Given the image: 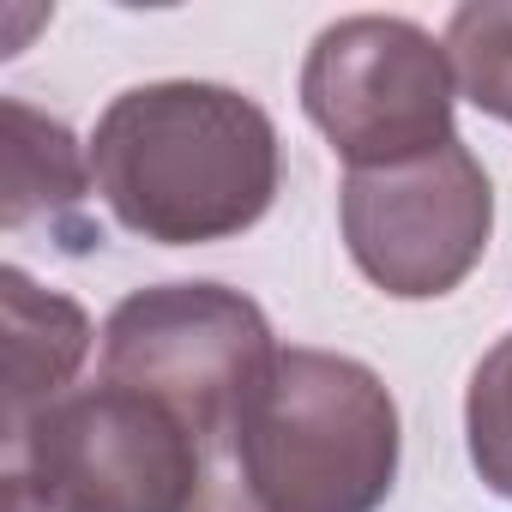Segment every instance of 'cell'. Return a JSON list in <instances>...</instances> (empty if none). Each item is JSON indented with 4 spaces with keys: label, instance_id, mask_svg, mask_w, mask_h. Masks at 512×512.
Wrapping results in <instances>:
<instances>
[{
    "label": "cell",
    "instance_id": "1",
    "mask_svg": "<svg viewBox=\"0 0 512 512\" xmlns=\"http://www.w3.org/2000/svg\"><path fill=\"white\" fill-rule=\"evenodd\" d=\"M398 452V404L368 362L278 344L199 434L187 512H380Z\"/></svg>",
    "mask_w": 512,
    "mask_h": 512
},
{
    "label": "cell",
    "instance_id": "2",
    "mask_svg": "<svg viewBox=\"0 0 512 512\" xmlns=\"http://www.w3.org/2000/svg\"><path fill=\"white\" fill-rule=\"evenodd\" d=\"M91 175L109 217L157 247H205L253 229L278 199L272 115L205 79L121 91L91 133Z\"/></svg>",
    "mask_w": 512,
    "mask_h": 512
},
{
    "label": "cell",
    "instance_id": "3",
    "mask_svg": "<svg viewBox=\"0 0 512 512\" xmlns=\"http://www.w3.org/2000/svg\"><path fill=\"white\" fill-rule=\"evenodd\" d=\"M7 482L49 512H187L199 440L157 398L97 380L7 434Z\"/></svg>",
    "mask_w": 512,
    "mask_h": 512
},
{
    "label": "cell",
    "instance_id": "4",
    "mask_svg": "<svg viewBox=\"0 0 512 512\" xmlns=\"http://www.w3.org/2000/svg\"><path fill=\"white\" fill-rule=\"evenodd\" d=\"M302 109L356 169H392L458 139V73L446 43L410 19L356 13L314 37L302 61Z\"/></svg>",
    "mask_w": 512,
    "mask_h": 512
},
{
    "label": "cell",
    "instance_id": "5",
    "mask_svg": "<svg viewBox=\"0 0 512 512\" xmlns=\"http://www.w3.org/2000/svg\"><path fill=\"white\" fill-rule=\"evenodd\" d=\"M344 241L362 278L398 302L452 296L488 253L494 235V187L464 139L392 163L356 169L338 193Z\"/></svg>",
    "mask_w": 512,
    "mask_h": 512
},
{
    "label": "cell",
    "instance_id": "6",
    "mask_svg": "<svg viewBox=\"0 0 512 512\" xmlns=\"http://www.w3.org/2000/svg\"><path fill=\"white\" fill-rule=\"evenodd\" d=\"M272 350V320L253 296L229 284H151L109 314L103 380L157 398L199 440L229 410V398L272 362Z\"/></svg>",
    "mask_w": 512,
    "mask_h": 512
},
{
    "label": "cell",
    "instance_id": "7",
    "mask_svg": "<svg viewBox=\"0 0 512 512\" xmlns=\"http://www.w3.org/2000/svg\"><path fill=\"white\" fill-rule=\"evenodd\" d=\"M0 308H7V434H13L73 392L97 332L73 296L43 290L19 266L0 272Z\"/></svg>",
    "mask_w": 512,
    "mask_h": 512
},
{
    "label": "cell",
    "instance_id": "8",
    "mask_svg": "<svg viewBox=\"0 0 512 512\" xmlns=\"http://www.w3.org/2000/svg\"><path fill=\"white\" fill-rule=\"evenodd\" d=\"M0 127H7V157H0V223L7 229H25L37 217L61 223L79 211L85 187L97 181L91 175V151H79V139L49 121L43 109H31L25 97H7L0 103Z\"/></svg>",
    "mask_w": 512,
    "mask_h": 512
},
{
    "label": "cell",
    "instance_id": "9",
    "mask_svg": "<svg viewBox=\"0 0 512 512\" xmlns=\"http://www.w3.org/2000/svg\"><path fill=\"white\" fill-rule=\"evenodd\" d=\"M464 446L488 494L512 500V332L476 362L464 392Z\"/></svg>",
    "mask_w": 512,
    "mask_h": 512
},
{
    "label": "cell",
    "instance_id": "10",
    "mask_svg": "<svg viewBox=\"0 0 512 512\" xmlns=\"http://www.w3.org/2000/svg\"><path fill=\"white\" fill-rule=\"evenodd\" d=\"M0 512H49L31 488H19V482H7V476H0Z\"/></svg>",
    "mask_w": 512,
    "mask_h": 512
},
{
    "label": "cell",
    "instance_id": "11",
    "mask_svg": "<svg viewBox=\"0 0 512 512\" xmlns=\"http://www.w3.org/2000/svg\"><path fill=\"white\" fill-rule=\"evenodd\" d=\"M500 121H506V127H512V103H506V115H500Z\"/></svg>",
    "mask_w": 512,
    "mask_h": 512
}]
</instances>
